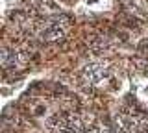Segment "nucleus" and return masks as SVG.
Segmentation results:
<instances>
[{
  "label": "nucleus",
  "instance_id": "nucleus-1",
  "mask_svg": "<svg viewBox=\"0 0 148 133\" xmlns=\"http://www.w3.org/2000/svg\"><path fill=\"white\" fill-rule=\"evenodd\" d=\"M67 24H69V20L65 19L63 15L58 17V19H50V20H46L45 24L39 26L37 37H39L41 41H58V39H61L65 35Z\"/></svg>",
  "mask_w": 148,
  "mask_h": 133
},
{
  "label": "nucleus",
  "instance_id": "nucleus-2",
  "mask_svg": "<svg viewBox=\"0 0 148 133\" xmlns=\"http://www.w3.org/2000/svg\"><path fill=\"white\" fill-rule=\"evenodd\" d=\"M0 61H2L4 68H18L21 65L26 63V56L21 52V50H15L11 46H4L2 48V56H0Z\"/></svg>",
  "mask_w": 148,
  "mask_h": 133
},
{
  "label": "nucleus",
  "instance_id": "nucleus-3",
  "mask_svg": "<svg viewBox=\"0 0 148 133\" xmlns=\"http://www.w3.org/2000/svg\"><path fill=\"white\" fill-rule=\"evenodd\" d=\"M106 76H108L106 65H104V63H100V61H92V63H89V65L83 68V78H85V81H89L91 85L102 81Z\"/></svg>",
  "mask_w": 148,
  "mask_h": 133
},
{
  "label": "nucleus",
  "instance_id": "nucleus-4",
  "mask_svg": "<svg viewBox=\"0 0 148 133\" xmlns=\"http://www.w3.org/2000/svg\"><path fill=\"white\" fill-rule=\"evenodd\" d=\"M139 50H143V52H148V41H143L141 46H139Z\"/></svg>",
  "mask_w": 148,
  "mask_h": 133
}]
</instances>
